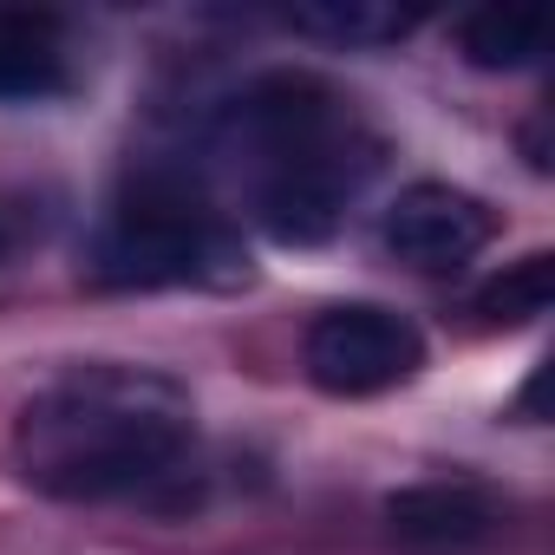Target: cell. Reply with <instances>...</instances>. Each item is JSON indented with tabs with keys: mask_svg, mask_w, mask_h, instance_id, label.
<instances>
[{
	"mask_svg": "<svg viewBox=\"0 0 555 555\" xmlns=\"http://www.w3.org/2000/svg\"><path fill=\"white\" fill-rule=\"evenodd\" d=\"M301 366L327 399H379L425 373V334L386 301H334L308 321Z\"/></svg>",
	"mask_w": 555,
	"mask_h": 555,
	"instance_id": "obj_4",
	"label": "cell"
},
{
	"mask_svg": "<svg viewBox=\"0 0 555 555\" xmlns=\"http://www.w3.org/2000/svg\"><path fill=\"white\" fill-rule=\"evenodd\" d=\"M386 144L366 112L321 73H255L209 125V170L235 190L242 216L288 242H327L366 196Z\"/></svg>",
	"mask_w": 555,
	"mask_h": 555,
	"instance_id": "obj_1",
	"label": "cell"
},
{
	"mask_svg": "<svg viewBox=\"0 0 555 555\" xmlns=\"http://www.w3.org/2000/svg\"><path fill=\"white\" fill-rule=\"evenodd\" d=\"M490 235H496L490 203L470 196V190H457V183H438V177L405 183L392 196L386 222H379L386 255L405 261V268H418V274H457L464 261H477L490 248Z\"/></svg>",
	"mask_w": 555,
	"mask_h": 555,
	"instance_id": "obj_5",
	"label": "cell"
},
{
	"mask_svg": "<svg viewBox=\"0 0 555 555\" xmlns=\"http://www.w3.org/2000/svg\"><path fill=\"white\" fill-rule=\"evenodd\" d=\"M73 92V27L53 8H0V105Z\"/></svg>",
	"mask_w": 555,
	"mask_h": 555,
	"instance_id": "obj_7",
	"label": "cell"
},
{
	"mask_svg": "<svg viewBox=\"0 0 555 555\" xmlns=\"http://www.w3.org/2000/svg\"><path fill=\"white\" fill-rule=\"evenodd\" d=\"M14 464L40 496L60 503L157 496L196 464V399L157 366H66L21 405Z\"/></svg>",
	"mask_w": 555,
	"mask_h": 555,
	"instance_id": "obj_2",
	"label": "cell"
},
{
	"mask_svg": "<svg viewBox=\"0 0 555 555\" xmlns=\"http://www.w3.org/2000/svg\"><path fill=\"white\" fill-rule=\"evenodd\" d=\"M548 295H555V255H548V248H529L522 261H509L503 274H490L470 308H477L483 321L522 327V321H542V314H548Z\"/></svg>",
	"mask_w": 555,
	"mask_h": 555,
	"instance_id": "obj_10",
	"label": "cell"
},
{
	"mask_svg": "<svg viewBox=\"0 0 555 555\" xmlns=\"http://www.w3.org/2000/svg\"><path fill=\"white\" fill-rule=\"evenodd\" d=\"M288 34L327 40V47H392L418 27V14L405 8H379V0H327V8H301L282 21Z\"/></svg>",
	"mask_w": 555,
	"mask_h": 555,
	"instance_id": "obj_9",
	"label": "cell"
},
{
	"mask_svg": "<svg viewBox=\"0 0 555 555\" xmlns=\"http://www.w3.org/2000/svg\"><path fill=\"white\" fill-rule=\"evenodd\" d=\"M21 248V216H14V203L8 196H0V261H8Z\"/></svg>",
	"mask_w": 555,
	"mask_h": 555,
	"instance_id": "obj_11",
	"label": "cell"
},
{
	"mask_svg": "<svg viewBox=\"0 0 555 555\" xmlns=\"http://www.w3.org/2000/svg\"><path fill=\"white\" fill-rule=\"evenodd\" d=\"M92 274L112 288H229L248 274V255L209 170L144 164L105 203Z\"/></svg>",
	"mask_w": 555,
	"mask_h": 555,
	"instance_id": "obj_3",
	"label": "cell"
},
{
	"mask_svg": "<svg viewBox=\"0 0 555 555\" xmlns=\"http://www.w3.org/2000/svg\"><path fill=\"white\" fill-rule=\"evenodd\" d=\"M451 34H457V53L477 73H522L548 47V14H535V8H477Z\"/></svg>",
	"mask_w": 555,
	"mask_h": 555,
	"instance_id": "obj_8",
	"label": "cell"
},
{
	"mask_svg": "<svg viewBox=\"0 0 555 555\" xmlns=\"http://www.w3.org/2000/svg\"><path fill=\"white\" fill-rule=\"evenodd\" d=\"M386 529H392V542H405L418 555H470L503 529V503L483 483L438 477V483H412V490L386 496Z\"/></svg>",
	"mask_w": 555,
	"mask_h": 555,
	"instance_id": "obj_6",
	"label": "cell"
}]
</instances>
